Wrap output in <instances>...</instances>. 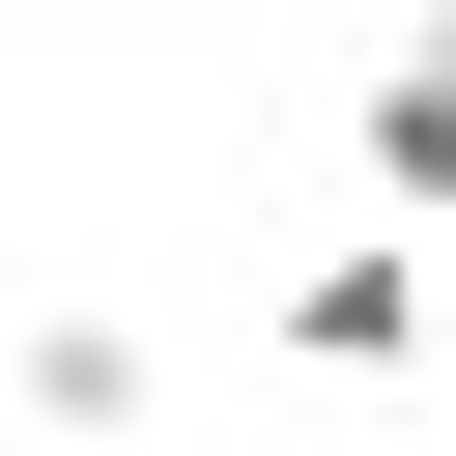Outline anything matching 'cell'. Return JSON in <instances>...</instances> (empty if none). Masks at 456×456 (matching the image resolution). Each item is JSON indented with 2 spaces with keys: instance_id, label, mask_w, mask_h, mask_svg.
<instances>
[{
  "instance_id": "obj_3",
  "label": "cell",
  "mask_w": 456,
  "mask_h": 456,
  "mask_svg": "<svg viewBox=\"0 0 456 456\" xmlns=\"http://www.w3.org/2000/svg\"><path fill=\"white\" fill-rule=\"evenodd\" d=\"M342 171H370V228H428V256H456V0H399V28H370Z\"/></svg>"
},
{
  "instance_id": "obj_2",
  "label": "cell",
  "mask_w": 456,
  "mask_h": 456,
  "mask_svg": "<svg viewBox=\"0 0 456 456\" xmlns=\"http://www.w3.org/2000/svg\"><path fill=\"white\" fill-rule=\"evenodd\" d=\"M428 285H456L428 228H314V256L256 285V342H285V370H428Z\"/></svg>"
},
{
  "instance_id": "obj_1",
  "label": "cell",
  "mask_w": 456,
  "mask_h": 456,
  "mask_svg": "<svg viewBox=\"0 0 456 456\" xmlns=\"http://www.w3.org/2000/svg\"><path fill=\"white\" fill-rule=\"evenodd\" d=\"M0 399H28L57 456H142V428H171V342H142L114 285H28V314H0Z\"/></svg>"
}]
</instances>
